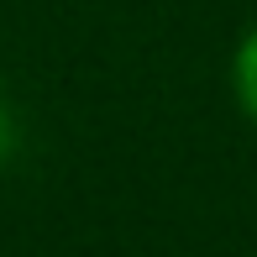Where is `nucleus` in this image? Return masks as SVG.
<instances>
[{"label":"nucleus","mask_w":257,"mask_h":257,"mask_svg":"<svg viewBox=\"0 0 257 257\" xmlns=\"http://www.w3.org/2000/svg\"><path fill=\"white\" fill-rule=\"evenodd\" d=\"M231 95H236L241 115L257 126V27L236 42V53H231Z\"/></svg>","instance_id":"1"}]
</instances>
